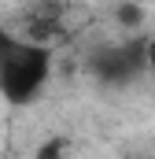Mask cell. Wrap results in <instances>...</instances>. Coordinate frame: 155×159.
<instances>
[{
    "label": "cell",
    "mask_w": 155,
    "mask_h": 159,
    "mask_svg": "<svg viewBox=\"0 0 155 159\" xmlns=\"http://www.w3.org/2000/svg\"><path fill=\"white\" fill-rule=\"evenodd\" d=\"M48 78V52L41 41H11L0 52V89L7 100H30Z\"/></svg>",
    "instance_id": "obj_1"
},
{
    "label": "cell",
    "mask_w": 155,
    "mask_h": 159,
    "mask_svg": "<svg viewBox=\"0 0 155 159\" xmlns=\"http://www.w3.org/2000/svg\"><path fill=\"white\" fill-rule=\"evenodd\" d=\"M92 74L107 85H126L129 78L140 74V67H148V41H122L107 44L92 56Z\"/></svg>",
    "instance_id": "obj_2"
},
{
    "label": "cell",
    "mask_w": 155,
    "mask_h": 159,
    "mask_svg": "<svg viewBox=\"0 0 155 159\" xmlns=\"http://www.w3.org/2000/svg\"><path fill=\"white\" fill-rule=\"evenodd\" d=\"M118 22H122V26H140V22H144V11H140L137 4H122V7H118Z\"/></svg>",
    "instance_id": "obj_3"
},
{
    "label": "cell",
    "mask_w": 155,
    "mask_h": 159,
    "mask_svg": "<svg viewBox=\"0 0 155 159\" xmlns=\"http://www.w3.org/2000/svg\"><path fill=\"white\" fill-rule=\"evenodd\" d=\"M148 70H155V37L148 41Z\"/></svg>",
    "instance_id": "obj_4"
}]
</instances>
